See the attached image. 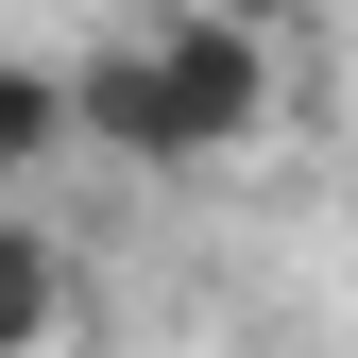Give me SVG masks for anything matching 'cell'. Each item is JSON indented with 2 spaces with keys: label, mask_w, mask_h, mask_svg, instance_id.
<instances>
[{
  "label": "cell",
  "mask_w": 358,
  "mask_h": 358,
  "mask_svg": "<svg viewBox=\"0 0 358 358\" xmlns=\"http://www.w3.org/2000/svg\"><path fill=\"white\" fill-rule=\"evenodd\" d=\"M137 34H154V69H171V103H188L205 171L256 154L307 103V17H290V0H137Z\"/></svg>",
  "instance_id": "obj_1"
},
{
  "label": "cell",
  "mask_w": 358,
  "mask_h": 358,
  "mask_svg": "<svg viewBox=\"0 0 358 358\" xmlns=\"http://www.w3.org/2000/svg\"><path fill=\"white\" fill-rule=\"evenodd\" d=\"M52 85H69V154H120V171H205V137H188V103H171V69H154V34H137V17H103Z\"/></svg>",
  "instance_id": "obj_2"
},
{
  "label": "cell",
  "mask_w": 358,
  "mask_h": 358,
  "mask_svg": "<svg viewBox=\"0 0 358 358\" xmlns=\"http://www.w3.org/2000/svg\"><path fill=\"white\" fill-rule=\"evenodd\" d=\"M69 324H85V256L52 239V222L0 205V358H52Z\"/></svg>",
  "instance_id": "obj_3"
},
{
  "label": "cell",
  "mask_w": 358,
  "mask_h": 358,
  "mask_svg": "<svg viewBox=\"0 0 358 358\" xmlns=\"http://www.w3.org/2000/svg\"><path fill=\"white\" fill-rule=\"evenodd\" d=\"M52 154H69V85L34 69V52H0V205H17Z\"/></svg>",
  "instance_id": "obj_4"
}]
</instances>
